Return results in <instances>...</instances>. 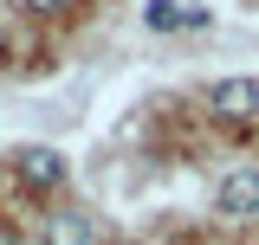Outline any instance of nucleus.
<instances>
[{"mask_svg":"<svg viewBox=\"0 0 259 245\" xmlns=\"http://www.w3.org/2000/svg\"><path fill=\"white\" fill-rule=\"evenodd\" d=\"M201 20H207V13H201V7H182V0H149V7H143V26H149V32L201 26Z\"/></svg>","mask_w":259,"mask_h":245,"instance_id":"obj_4","label":"nucleus"},{"mask_svg":"<svg viewBox=\"0 0 259 245\" xmlns=\"http://www.w3.org/2000/svg\"><path fill=\"white\" fill-rule=\"evenodd\" d=\"M0 52H7V32H0Z\"/></svg>","mask_w":259,"mask_h":245,"instance_id":"obj_8","label":"nucleus"},{"mask_svg":"<svg viewBox=\"0 0 259 245\" xmlns=\"http://www.w3.org/2000/svg\"><path fill=\"white\" fill-rule=\"evenodd\" d=\"M214 213L221 219H253L259 213V168H233L214 187Z\"/></svg>","mask_w":259,"mask_h":245,"instance_id":"obj_1","label":"nucleus"},{"mask_svg":"<svg viewBox=\"0 0 259 245\" xmlns=\"http://www.w3.org/2000/svg\"><path fill=\"white\" fill-rule=\"evenodd\" d=\"M207 103H214L221 122H246V116H259V84L253 78H221V84L207 91Z\"/></svg>","mask_w":259,"mask_h":245,"instance_id":"obj_2","label":"nucleus"},{"mask_svg":"<svg viewBox=\"0 0 259 245\" xmlns=\"http://www.w3.org/2000/svg\"><path fill=\"white\" fill-rule=\"evenodd\" d=\"M0 245H26V239H20V232H13V226H0Z\"/></svg>","mask_w":259,"mask_h":245,"instance_id":"obj_7","label":"nucleus"},{"mask_svg":"<svg viewBox=\"0 0 259 245\" xmlns=\"http://www.w3.org/2000/svg\"><path fill=\"white\" fill-rule=\"evenodd\" d=\"M46 245H97L84 213H46Z\"/></svg>","mask_w":259,"mask_h":245,"instance_id":"obj_5","label":"nucleus"},{"mask_svg":"<svg viewBox=\"0 0 259 245\" xmlns=\"http://www.w3.org/2000/svg\"><path fill=\"white\" fill-rule=\"evenodd\" d=\"M20 7H26V13H59L65 0H20Z\"/></svg>","mask_w":259,"mask_h":245,"instance_id":"obj_6","label":"nucleus"},{"mask_svg":"<svg viewBox=\"0 0 259 245\" xmlns=\"http://www.w3.org/2000/svg\"><path fill=\"white\" fill-rule=\"evenodd\" d=\"M20 181L39 187V194L59 187V181H65V155H59V149H20Z\"/></svg>","mask_w":259,"mask_h":245,"instance_id":"obj_3","label":"nucleus"}]
</instances>
